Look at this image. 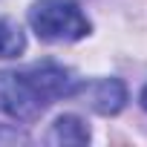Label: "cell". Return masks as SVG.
<instances>
[{
    "mask_svg": "<svg viewBox=\"0 0 147 147\" xmlns=\"http://www.w3.org/2000/svg\"><path fill=\"white\" fill-rule=\"evenodd\" d=\"M75 72L58 63H35L20 72H0V113L18 121L38 118L52 101L81 92Z\"/></svg>",
    "mask_w": 147,
    "mask_h": 147,
    "instance_id": "cell-1",
    "label": "cell"
},
{
    "mask_svg": "<svg viewBox=\"0 0 147 147\" xmlns=\"http://www.w3.org/2000/svg\"><path fill=\"white\" fill-rule=\"evenodd\" d=\"M29 23L40 40L72 43L90 35V20L75 0H38L29 12Z\"/></svg>",
    "mask_w": 147,
    "mask_h": 147,
    "instance_id": "cell-2",
    "label": "cell"
},
{
    "mask_svg": "<svg viewBox=\"0 0 147 147\" xmlns=\"http://www.w3.org/2000/svg\"><path fill=\"white\" fill-rule=\"evenodd\" d=\"M127 101V90L121 81L115 78H107V81H98L92 84V107L104 115H115Z\"/></svg>",
    "mask_w": 147,
    "mask_h": 147,
    "instance_id": "cell-3",
    "label": "cell"
},
{
    "mask_svg": "<svg viewBox=\"0 0 147 147\" xmlns=\"http://www.w3.org/2000/svg\"><path fill=\"white\" fill-rule=\"evenodd\" d=\"M46 141L49 144H87L90 141V127L78 115H61L52 124Z\"/></svg>",
    "mask_w": 147,
    "mask_h": 147,
    "instance_id": "cell-4",
    "label": "cell"
},
{
    "mask_svg": "<svg viewBox=\"0 0 147 147\" xmlns=\"http://www.w3.org/2000/svg\"><path fill=\"white\" fill-rule=\"evenodd\" d=\"M26 49V35L15 20L0 18V58H18Z\"/></svg>",
    "mask_w": 147,
    "mask_h": 147,
    "instance_id": "cell-5",
    "label": "cell"
},
{
    "mask_svg": "<svg viewBox=\"0 0 147 147\" xmlns=\"http://www.w3.org/2000/svg\"><path fill=\"white\" fill-rule=\"evenodd\" d=\"M141 107H144V110H147V87H144V90H141Z\"/></svg>",
    "mask_w": 147,
    "mask_h": 147,
    "instance_id": "cell-6",
    "label": "cell"
}]
</instances>
